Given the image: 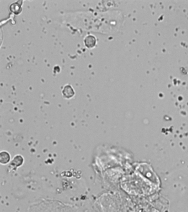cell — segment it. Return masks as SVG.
Returning <instances> with one entry per match:
<instances>
[{"instance_id": "3", "label": "cell", "mask_w": 188, "mask_h": 212, "mask_svg": "<svg viewBox=\"0 0 188 212\" xmlns=\"http://www.w3.org/2000/svg\"><path fill=\"white\" fill-rule=\"evenodd\" d=\"M85 46L88 48H92L95 46L96 39L93 35H88L85 39Z\"/></svg>"}, {"instance_id": "4", "label": "cell", "mask_w": 188, "mask_h": 212, "mask_svg": "<svg viewBox=\"0 0 188 212\" xmlns=\"http://www.w3.org/2000/svg\"><path fill=\"white\" fill-rule=\"evenodd\" d=\"M23 162H24L23 157L20 155H16L14 157V159H13L12 161L11 162V165L15 167H18L22 166Z\"/></svg>"}, {"instance_id": "1", "label": "cell", "mask_w": 188, "mask_h": 212, "mask_svg": "<svg viewBox=\"0 0 188 212\" xmlns=\"http://www.w3.org/2000/svg\"><path fill=\"white\" fill-rule=\"evenodd\" d=\"M63 94L64 97L66 99H71L75 95V92L70 85H66L63 89Z\"/></svg>"}, {"instance_id": "2", "label": "cell", "mask_w": 188, "mask_h": 212, "mask_svg": "<svg viewBox=\"0 0 188 212\" xmlns=\"http://www.w3.org/2000/svg\"><path fill=\"white\" fill-rule=\"evenodd\" d=\"M11 160L10 154L6 151H2L0 153V163L2 165L7 164Z\"/></svg>"}]
</instances>
